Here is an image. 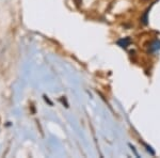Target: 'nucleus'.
<instances>
[{
    "label": "nucleus",
    "instance_id": "obj_1",
    "mask_svg": "<svg viewBox=\"0 0 160 158\" xmlns=\"http://www.w3.org/2000/svg\"><path fill=\"white\" fill-rule=\"evenodd\" d=\"M129 43H130V40H129V38H124V40H120V41L118 42V45H121L122 47H126V46H127Z\"/></svg>",
    "mask_w": 160,
    "mask_h": 158
}]
</instances>
